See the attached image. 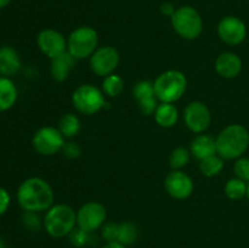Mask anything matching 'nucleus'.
<instances>
[{"instance_id":"11","label":"nucleus","mask_w":249,"mask_h":248,"mask_svg":"<svg viewBox=\"0 0 249 248\" xmlns=\"http://www.w3.org/2000/svg\"><path fill=\"white\" fill-rule=\"evenodd\" d=\"M184 122L192 133L202 134L211 125V111L203 102L192 101L185 107Z\"/></svg>"},{"instance_id":"20","label":"nucleus","mask_w":249,"mask_h":248,"mask_svg":"<svg viewBox=\"0 0 249 248\" xmlns=\"http://www.w3.org/2000/svg\"><path fill=\"white\" fill-rule=\"evenodd\" d=\"M18 91L9 77L0 75V112H5L16 104Z\"/></svg>"},{"instance_id":"26","label":"nucleus","mask_w":249,"mask_h":248,"mask_svg":"<svg viewBox=\"0 0 249 248\" xmlns=\"http://www.w3.org/2000/svg\"><path fill=\"white\" fill-rule=\"evenodd\" d=\"M139 237V229L135 224L131 221H124L119 224L118 230V242H121L124 246H130L136 242Z\"/></svg>"},{"instance_id":"34","label":"nucleus","mask_w":249,"mask_h":248,"mask_svg":"<svg viewBox=\"0 0 249 248\" xmlns=\"http://www.w3.org/2000/svg\"><path fill=\"white\" fill-rule=\"evenodd\" d=\"M175 10L177 9H175L174 5H173L172 2H163L160 7V14L164 15V16H167V17H172L173 14L175 12Z\"/></svg>"},{"instance_id":"32","label":"nucleus","mask_w":249,"mask_h":248,"mask_svg":"<svg viewBox=\"0 0 249 248\" xmlns=\"http://www.w3.org/2000/svg\"><path fill=\"white\" fill-rule=\"evenodd\" d=\"M62 153L65 157L70 158V159H75V158H79L82 156V148H80V146L77 142L68 141V142H65V145H63Z\"/></svg>"},{"instance_id":"24","label":"nucleus","mask_w":249,"mask_h":248,"mask_svg":"<svg viewBox=\"0 0 249 248\" xmlns=\"http://www.w3.org/2000/svg\"><path fill=\"white\" fill-rule=\"evenodd\" d=\"M124 90V80L121 75L112 73L102 82V92L108 97H117Z\"/></svg>"},{"instance_id":"12","label":"nucleus","mask_w":249,"mask_h":248,"mask_svg":"<svg viewBox=\"0 0 249 248\" xmlns=\"http://www.w3.org/2000/svg\"><path fill=\"white\" fill-rule=\"evenodd\" d=\"M36 45L39 50L50 60L62 55L67 51V40L61 32L46 28L36 35Z\"/></svg>"},{"instance_id":"16","label":"nucleus","mask_w":249,"mask_h":248,"mask_svg":"<svg viewBox=\"0 0 249 248\" xmlns=\"http://www.w3.org/2000/svg\"><path fill=\"white\" fill-rule=\"evenodd\" d=\"M242 66L243 63L240 56L230 51L220 53L215 60L216 73L225 79H232L237 77L242 71Z\"/></svg>"},{"instance_id":"28","label":"nucleus","mask_w":249,"mask_h":248,"mask_svg":"<svg viewBox=\"0 0 249 248\" xmlns=\"http://www.w3.org/2000/svg\"><path fill=\"white\" fill-rule=\"evenodd\" d=\"M68 236H70L71 245L74 246V247H77V248H82V247H84V246L90 245V243H91V240H92L91 233L87 232V231H84L83 229L78 228V226Z\"/></svg>"},{"instance_id":"19","label":"nucleus","mask_w":249,"mask_h":248,"mask_svg":"<svg viewBox=\"0 0 249 248\" xmlns=\"http://www.w3.org/2000/svg\"><path fill=\"white\" fill-rule=\"evenodd\" d=\"M75 58L71 55L68 51H66L62 55L57 56V57L51 60V77L56 80V82H65L70 75L71 71L73 70L75 63Z\"/></svg>"},{"instance_id":"17","label":"nucleus","mask_w":249,"mask_h":248,"mask_svg":"<svg viewBox=\"0 0 249 248\" xmlns=\"http://www.w3.org/2000/svg\"><path fill=\"white\" fill-rule=\"evenodd\" d=\"M21 58L11 46L4 45L0 48V75L12 77L21 70Z\"/></svg>"},{"instance_id":"5","label":"nucleus","mask_w":249,"mask_h":248,"mask_svg":"<svg viewBox=\"0 0 249 248\" xmlns=\"http://www.w3.org/2000/svg\"><path fill=\"white\" fill-rule=\"evenodd\" d=\"M170 22L175 33L186 40L198 38L203 31V19L201 14L190 5L178 7L170 17Z\"/></svg>"},{"instance_id":"3","label":"nucleus","mask_w":249,"mask_h":248,"mask_svg":"<svg viewBox=\"0 0 249 248\" xmlns=\"http://www.w3.org/2000/svg\"><path fill=\"white\" fill-rule=\"evenodd\" d=\"M43 226L51 237H65L77 226V213L67 204H53L44 215Z\"/></svg>"},{"instance_id":"9","label":"nucleus","mask_w":249,"mask_h":248,"mask_svg":"<svg viewBox=\"0 0 249 248\" xmlns=\"http://www.w3.org/2000/svg\"><path fill=\"white\" fill-rule=\"evenodd\" d=\"M119 61L121 56L118 50L113 46L106 45L97 48L96 51L90 56L89 66L94 74L105 78L116 71Z\"/></svg>"},{"instance_id":"18","label":"nucleus","mask_w":249,"mask_h":248,"mask_svg":"<svg viewBox=\"0 0 249 248\" xmlns=\"http://www.w3.org/2000/svg\"><path fill=\"white\" fill-rule=\"evenodd\" d=\"M190 152L198 160L204 159L209 156L216 155L215 139L211 135H207V134H198L192 140Z\"/></svg>"},{"instance_id":"7","label":"nucleus","mask_w":249,"mask_h":248,"mask_svg":"<svg viewBox=\"0 0 249 248\" xmlns=\"http://www.w3.org/2000/svg\"><path fill=\"white\" fill-rule=\"evenodd\" d=\"M72 104L78 112L92 116L106 107V100L102 90L92 84H82L73 91Z\"/></svg>"},{"instance_id":"4","label":"nucleus","mask_w":249,"mask_h":248,"mask_svg":"<svg viewBox=\"0 0 249 248\" xmlns=\"http://www.w3.org/2000/svg\"><path fill=\"white\" fill-rule=\"evenodd\" d=\"M155 92L160 102L174 104L182 97L187 88L186 75L178 70H169L160 73L156 80Z\"/></svg>"},{"instance_id":"10","label":"nucleus","mask_w":249,"mask_h":248,"mask_svg":"<svg viewBox=\"0 0 249 248\" xmlns=\"http://www.w3.org/2000/svg\"><path fill=\"white\" fill-rule=\"evenodd\" d=\"M107 218L106 207L100 202H87L77 212V226L92 233L102 228Z\"/></svg>"},{"instance_id":"1","label":"nucleus","mask_w":249,"mask_h":248,"mask_svg":"<svg viewBox=\"0 0 249 248\" xmlns=\"http://www.w3.org/2000/svg\"><path fill=\"white\" fill-rule=\"evenodd\" d=\"M53 187L46 180L32 177L24 180L17 190V202L24 212H44L53 206Z\"/></svg>"},{"instance_id":"13","label":"nucleus","mask_w":249,"mask_h":248,"mask_svg":"<svg viewBox=\"0 0 249 248\" xmlns=\"http://www.w3.org/2000/svg\"><path fill=\"white\" fill-rule=\"evenodd\" d=\"M218 35L229 45H238L247 36V26L236 16H226L218 23Z\"/></svg>"},{"instance_id":"21","label":"nucleus","mask_w":249,"mask_h":248,"mask_svg":"<svg viewBox=\"0 0 249 248\" xmlns=\"http://www.w3.org/2000/svg\"><path fill=\"white\" fill-rule=\"evenodd\" d=\"M155 121L162 128H172L177 124L179 119V111L174 104H168V102H160L158 104L155 113Z\"/></svg>"},{"instance_id":"29","label":"nucleus","mask_w":249,"mask_h":248,"mask_svg":"<svg viewBox=\"0 0 249 248\" xmlns=\"http://www.w3.org/2000/svg\"><path fill=\"white\" fill-rule=\"evenodd\" d=\"M233 172H235L236 177L243 180V181H249V158L240 157L236 159L233 164Z\"/></svg>"},{"instance_id":"37","label":"nucleus","mask_w":249,"mask_h":248,"mask_svg":"<svg viewBox=\"0 0 249 248\" xmlns=\"http://www.w3.org/2000/svg\"><path fill=\"white\" fill-rule=\"evenodd\" d=\"M0 248H5V243L2 240H0Z\"/></svg>"},{"instance_id":"25","label":"nucleus","mask_w":249,"mask_h":248,"mask_svg":"<svg viewBox=\"0 0 249 248\" xmlns=\"http://www.w3.org/2000/svg\"><path fill=\"white\" fill-rule=\"evenodd\" d=\"M247 185L248 182L243 181L238 177H232V179L228 180L225 187H224L226 197L232 201H238V199L243 198L245 196H247Z\"/></svg>"},{"instance_id":"8","label":"nucleus","mask_w":249,"mask_h":248,"mask_svg":"<svg viewBox=\"0 0 249 248\" xmlns=\"http://www.w3.org/2000/svg\"><path fill=\"white\" fill-rule=\"evenodd\" d=\"M66 142L65 136L55 126H43L38 129L32 139L33 147L39 155L53 156L62 151Z\"/></svg>"},{"instance_id":"2","label":"nucleus","mask_w":249,"mask_h":248,"mask_svg":"<svg viewBox=\"0 0 249 248\" xmlns=\"http://www.w3.org/2000/svg\"><path fill=\"white\" fill-rule=\"evenodd\" d=\"M216 153L224 160L237 159L242 157L249 146V133L241 124L225 126L215 138Z\"/></svg>"},{"instance_id":"35","label":"nucleus","mask_w":249,"mask_h":248,"mask_svg":"<svg viewBox=\"0 0 249 248\" xmlns=\"http://www.w3.org/2000/svg\"><path fill=\"white\" fill-rule=\"evenodd\" d=\"M101 248H126V246L122 245L118 241H114V242H107L106 245L102 246Z\"/></svg>"},{"instance_id":"31","label":"nucleus","mask_w":249,"mask_h":248,"mask_svg":"<svg viewBox=\"0 0 249 248\" xmlns=\"http://www.w3.org/2000/svg\"><path fill=\"white\" fill-rule=\"evenodd\" d=\"M22 221H23L24 226L29 230H39L43 224V221L39 219L38 214L36 212H24L22 215Z\"/></svg>"},{"instance_id":"6","label":"nucleus","mask_w":249,"mask_h":248,"mask_svg":"<svg viewBox=\"0 0 249 248\" xmlns=\"http://www.w3.org/2000/svg\"><path fill=\"white\" fill-rule=\"evenodd\" d=\"M99 34L90 26H80L70 34L67 39V51L75 60H85L96 51Z\"/></svg>"},{"instance_id":"14","label":"nucleus","mask_w":249,"mask_h":248,"mask_svg":"<svg viewBox=\"0 0 249 248\" xmlns=\"http://www.w3.org/2000/svg\"><path fill=\"white\" fill-rule=\"evenodd\" d=\"M165 191L170 197L175 199H186L194 192V181L182 170H172L165 177Z\"/></svg>"},{"instance_id":"27","label":"nucleus","mask_w":249,"mask_h":248,"mask_svg":"<svg viewBox=\"0 0 249 248\" xmlns=\"http://www.w3.org/2000/svg\"><path fill=\"white\" fill-rule=\"evenodd\" d=\"M191 152L185 147H177L169 156V164L173 170H181L190 162Z\"/></svg>"},{"instance_id":"15","label":"nucleus","mask_w":249,"mask_h":248,"mask_svg":"<svg viewBox=\"0 0 249 248\" xmlns=\"http://www.w3.org/2000/svg\"><path fill=\"white\" fill-rule=\"evenodd\" d=\"M134 99L138 101L141 113L145 116H152L158 106L157 96L155 92V85L150 80H141L136 83L133 89Z\"/></svg>"},{"instance_id":"30","label":"nucleus","mask_w":249,"mask_h":248,"mask_svg":"<svg viewBox=\"0 0 249 248\" xmlns=\"http://www.w3.org/2000/svg\"><path fill=\"white\" fill-rule=\"evenodd\" d=\"M118 230H119V224L109 221V223H105L101 229V236L104 240L107 242H114L118 240Z\"/></svg>"},{"instance_id":"36","label":"nucleus","mask_w":249,"mask_h":248,"mask_svg":"<svg viewBox=\"0 0 249 248\" xmlns=\"http://www.w3.org/2000/svg\"><path fill=\"white\" fill-rule=\"evenodd\" d=\"M10 2H11V0H0V10L6 7Z\"/></svg>"},{"instance_id":"38","label":"nucleus","mask_w":249,"mask_h":248,"mask_svg":"<svg viewBox=\"0 0 249 248\" xmlns=\"http://www.w3.org/2000/svg\"><path fill=\"white\" fill-rule=\"evenodd\" d=\"M247 197L249 199V181H248V185H247Z\"/></svg>"},{"instance_id":"33","label":"nucleus","mask_w":249,"mask_h":248,"mask_svg":"<svg viewBox=\"0 0 249 248\" xmlns=\"http://www.w3.org/2000/svg\"><path fill=\"white\" fill-rule=\"evenodd\" d=\"M10 202H11L10 194L4 187H0V215L6 213V211L9 209Z\"/></svg>"},{"instance_id":"22","label":"nucleus","mask_w":249,"mask_h":248,"mask_svg":"<svg viewBox=\"0 0 249 248\" xmlns=\"http://www.w3.org/2000/svg\"><path fill=\"white\" fill-rule=\"evenodd\" d=\"M82 129L80 119L73 113H66L58 121V130L61 131L65 139H73L79 134Z\"/></svg>"},{"instance_id":"23","label":"nucleus","mask_w":249,"mask_h":248,"mask_svg":"<svg viewBox=\"0 0 249 248\" xmlns=\"http://www.w3.org/2000/svg\"><path fill=\"white\" fill-rule=\"evenodd\" d=\"M199 170L202 174L207 177H212L218 175L219 173L223 170L224 168V159L220 156L216 155L209 156V157L204 158V159L199 160Z\"/></svg>"}]
</instances>
